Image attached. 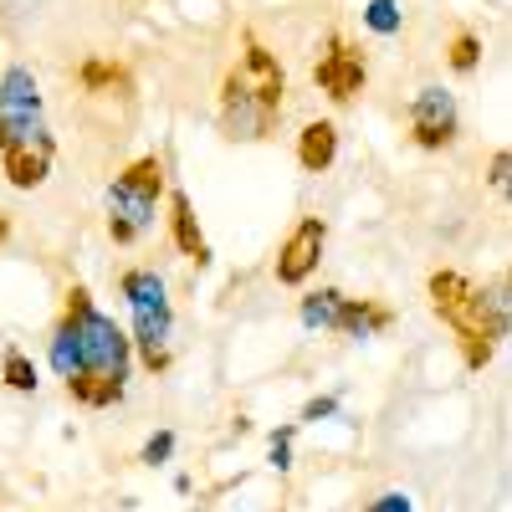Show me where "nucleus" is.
<instances>
[{
  "mask_svg": "<svg viewBox=\"0 0 512 512\" xmlns=\"http://www.w3.org/2000/svg\"><path fill=\"white\" fill-rule=\"evenodd\" d=\"M47 364L82 410H113L134 379V344L88 287L67 282L62 308L47 328Z\"/></svg>",
  "mask_w": 512,
  "mask_h": 512,
  "instance_id": "f257e3e1",
  "label": "nucleus"
},
{
  "mask_svg": "<svg viewBox=\"0 0 512 512\" xmlns=\"http://www.w3.org/2000/svg\"><path fill=\"white\" fill-rule=\"evenodd\" d=\"M287 108V67L256 31H241V52L221 72L216 128L226 144H262L277 134Z\"/></svg>",
  "mask_w": 512,
  "mask_h": 512,
  "instance_id": "f03ea898",
  "label": "nucleus"
},
{
  "mask_svg": "<svg viewBox=\"0 0 512 512\" xmlns=\"http://www.w3.org/2000/svg\"><path fill=\"white\" fill-rule=\"evenodd\" d=\"M57 164V134L41 82L26 62L0 72V175L11 190H41Z\"/></svg>",
  "mask_w": 512,
  "mask_h": 512,
  "instance_id": "7ed1b4c3",
  "label": "nucleus"
},
{
  "mask_svg": "<svg viewBox=\"0 0 512 512\" xmlns=\"http://www.w3.org/2000/svg\"><path fill=\"white\" fill-rule=\"evenodd\" d=\"M502 292H507V282L482 287L456 267H436L425 277V303H431V313L451 333L466 374H482L507 338V297Z\"/></svg>",
  "mask_w": 512,
  "mask_h": 512,
  "instance_id": "20e7f679",
  "label": "nucleus"
},
{
  "mask_svg": "<svg viewBox=\"0 0 512 512\" xmlns=\"http://www.w3.org/2000/svg\"><path fill=\"white\" fill-rule=\"evenodd\" d=\"M118 297L128 308V344L134 359L164 379L175 369V303H169V282L154 267H123L118 272Z\"/></svg>",
  "mask_w": 512,
  "mask_h": 512,
  "instance_id": "39448f33",
  "label": "nucleus"
},
{
  "mask_svg": "<svg viewBox=\"0 0 512 512\" xmlns=\"http://www.w3.org/2000/svg\"><path fill=\"white\" fill-rule=\"evenodd\" d=\"M164 200H169V164L164 154H139V159H128L108 195H103V226H108V241L113 246H139L159 221H164Z\"/></svg>",
  "mask_w": 512,
  "mask_h": 512,
  "instance_id": "423d86ee",
  "label": "nucleus"
},
{
  "mask_svg": "<svg viewBox=\"0 0 512 512\" xmlns=\"http://www.w3.org/2000/svg\"><path fill=\"white\" fill-rule=\"evenodd\" d=\"M313 82H318V93L338 108H349L364 98L369 88V57L364 47L349 36V31H328L323 36V47H318V62H313Z\"/></svg>",
  "mask_w": 512,
  "mask_h": 512,
  "instance_id": "0eeeda50",
  "label": "nucleus"
},
{
  "mask_svg": "<svg viewBox=\"0 0 512 512\" xmlns=\"http://www.w3.org/2000/svg\"><path fill=\"white\" fill-rule=\"evenodd\" d=\"M405 128H410V144L425 149V154L456 149V139H461V108H456L451 88L425 82V88L410 98V108H405Z\"/></svg>",
  "mask_w": 512,
  "mask_h": 512,
  "instance_id": "6e6552de",
  "label": "nucleus"
},
{
  "mask_svg": "<svg viewBox=\"0 0 512 512\" xmlns=\"http://www.w3.org/2000/svg\"><path fill=\"white\" fill-rule=\"evenodd\" d=\"M323 251H328V221L323 216H297V226L277 246L272 277L282 287H308L313 272H318V262H323Z\"/></svg>",
  "mask_w": 512,
  "mask_h": 512,
  "instance_id": "1a4fd4ad",
  "label": "nucleus"
},
{
  "mask_svg": "<svg viewBox=\"0 0 512 512\" xmlns=\"http://www.w3.org/2000/svg\"><path fill=\"white\" fill-rule=\"evenodd\" d=\"M338 144H344V134H338L333 118H308L303 128H297V169L303 175H328V169L338 164Z\"/></svg>",
  "mask_w": 512,
  "mask_h": 512,
  "instance_id": "9d476101",
  "label": "nucleus"
},
{
  "mask_svg": "<svg viewBox=\"0 0 512 512\" xmlns=\"http://www.w3.org/2000/svg\"><path fill=\"white\" fill-rule=\"evenodd\" d=\"M395 328V308L379 303V297H349L344 292V308H338V323L333 333L338 338H354V344H364V338H379Z\"/></svg>",
  "mask_w": 512,
  "mask_h": 512,
  "instance_id": "9b49d317",
  "label": "nucleus"
},
{
  "mask_svg": "<svg viewBox=\"0 0 512 512\" xmlns=\"http://www.w3.org/2000/svg\"><path fill=\"white\" fill-rule=\"evenodd\" d=\"M164 210H169L164 221H169V236H175L180 256H190L195 267H210V241H205V231H200V221H195V205H190V195H185V190H169Z\"/></svg>",
  "mask_w": 512,
  "mask_h": 512,
  "instance_id": "f8f14e48",
  "label": "nucleus"
},
{
  "mask_svg": "<svg viewBox=\"0 0 512 512\" xmlns=\"http://www.w3.org/2000/svg\"><path fill=\"white\" fill-rule=\"evenodd\" d=\"M338 308H344V292L338 287H313V292L297 297V323H303L308 333H333Z\"/></svg>",
  "mask_w": 512,
  "mask_h": 512,
  "instance_id": "ddd939ff",
  "label": "nucleus"
},
{
  "mask_svg": "<svg viewBox=\"0 0 512 512\" xmlns=\"http://www.w3.org/2000/svg\"><path fill=\"white\" fill-rule=\"evenodd\" d=\"M446 67H451L456 77L482 72V31L456 26V31H451V41H446Z\"/></svg>",
  "mask_w": 512,
  "mask_h": 512,
  "instance_id": "4468645a",
  "label": "nucleus"
},
{
  "mask_svg": "<svg viewBox=\"0 0 512 512\" xmlns=\"http://www.w3.org/2000/svg\"><path fill=\"white\" fill-rule=\"evenodd\" d=\"M0 379H6V390H16V395H36V364H31V354L26 349H6V354H0Z\"/></svg>",
  "mask_w": 512,
  "mask_h": 512,
  "instance_id": "2eb2a0df",
  "label": "nucleus"
},
{
  "mask_svg": "<svg viewBox=\"0 0 512 512\" xmlns=\"http://www.w3.org/2000/svg\"><path fill=\"white\" fill-rule=\"evenodd\" d=\"M364 26L374 36H395L405 26V11H400V0H369L364 6Z\"/></svg>",
  "mask_w": 512,
  "mask_h": 512,
  "instance_id": "dca6fc26",
  "label": "nucleus"
},
{
  "mask_svg": "<svg viewBox=\"0 0 512 512\" xmlns=\"http://www.w3.org/2000/svg\"><path fill=\"white\" fill-rule=\"evenodd\" d=\"M292 436H297V425H282V431H272V441H267V461L277 466V472H292Z\"/></svg>",
  "mask_w": 512,
  "mask_h": 512,
  "instance_id": "f3484780",
  "label": "nucleus"
},
{
  "mask_svg": "<svg viewBox=\"0 0 512 512\" xmlns=\"http://www.w3.org/2000/svg\"><path fill=\"white\" fill-rule=\"evenodd\" d=\"M169 456H175V431H154V436L144 441V451H139L144 466H164Z\"/></svg>",
  "mask_w": 512,
  "mask_h": 512,
  "instance_id": "a211bd4d",
  "label": "nucleus"
},
{
  "mask_svg": "<svg viewBox=\"0 0 512 512\" xmlns=\"http://www.w3.org/2000/svg\"><path fill=\"white\" fill-rule=\"evenodd\" d=\"M338 415V395H318L303 405V415H297V425H318V420H333Z\"/></svg>",
  "mask_w": 512,
  "mask_h": 512,
  "instance_id": "6ab92c4d",
  "label": "nucleus"
},
{
  "mask_svg": "<svg viewBox=\"0 0 512 512\" xmlns=\"http://www.w3.org/2000/svg\"><path fill=\"white\" fill-rule=\"evenodd\" d=\"M364 512H415V502H410V492H379L364 502Z\"/></svg>",
  "mask_w": 512,
  "mask_h": 512,
  "instance_id": "aec40b11",
  "label": "nucleus"
},
{
  "mask_svg": "<svg viewBox=\"0 0 512 512\" xmlns=\"http://www.w3.org/2000/svg\"><path fill=\"white\" fill-rule=\"evenodd\" d=\"M507 164H512V159H507V149H497V154H492V175H487V180H492L497 190L507 185Z\"/></svg>",
  "mask_w": 512,
  "mask_h": 512,
  "instance_id": "412c9836",
  "label": "nucleus"
}]
</instances>
